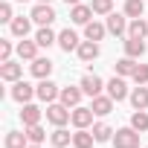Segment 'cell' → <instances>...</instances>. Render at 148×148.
<instances>
[{
	"mask_svg": "<svg viewBox=\"0 0 148 148\" xmlns=\"http://www.w3.org/2000/svg\"><path fill=\"white\" fill-rule=\"evenodd\" d=\"M9 29H12L15 38H26L29 29H32V18H15V21L9 23Z\"/></svg>",
	"mask_w": 148,
	"mask_h": 148,
	"instance_id": "7402d4cb",
	"label": "cell"
},
{
	"mask_svg": "<svg viewBox=\"0 0 148 148\" xmlns=\"http://www.w3.org/2000/svg\"><path fill=\"white\" fill-rule=\"evenodd\" d=\"M18 55H21V61H35L38 58V41H18Z\"/></svg>",
	"mask_w": 148,
	"mask_h": 148,
	"instance_id": "e0dca14e",
	"label": "cell"
},
{
	"mask_svg": "<svg viewBox=\"0 0 148 148\" xmlns=\"http://www.w3.org/2000/svg\"><path fill=\"white\" fill-rule=\"evenodd\" d=\"M93 116H96L93 108H82V105H79V108H73V119H70V122L76 125V128H90V125H93Z\"/></svg>",
	"mask_w": 148,
	"mask_h": 148,
	"instance_id": "8fae6325",
	"label": "cell"
},
{
	"mask_svg": "<svg viewBox=\"0 0 148 148\" xmlns=\"http://www.w3.org/2000/svg\"><path fill=\"white\" fill-rule=\"evenodd\" d=\"M93 136H96V142H110L113 139V128L105 125V122H96L93 125Z\"/></svg>",
	"mask_w": 148,
	"mask_h": 148,
	"instance_id": "f1b7e54d",
	"label": "cell"
},
{
	"mask_svg": "<svg viewBox=\"0 0 148 148\" xmlns=\"http://www.w3.org/2000/svg\"><path fill=\"white\" fill-rule=\"evenodd\" d=\"M93 142H96V136L87 128H79L76 134H73V145H76V148H93Z\"/></svg>",
	"mask_w": 148,
	"mask_h": 148,
	"instance_id": "44dd1931",
	"label": "cell"
},
{
	"mask_svg": "<svg viewBox=\"0 0 148 148\" xmlns=\"http://www.w3.org/2000/svg\"><path fill=\"white\" fill-rule=\"evenodd\" d=\"M142 12H145V3L142 0H125V15L134 21V18H142Z\"/></svg>",
	"mask_w": 148,
	"mask_h": 148,
	"instance_id": "f546056e",
	"label": "cell"
},
{
	"mask_svg": "<svg viewBox=\"0 0 148 148\" xmlns=\"http://www.w3.org/2000/svg\"><path fill=\"white\" fill-rule=\"evenodd\" d=\"M93 15H96V12H93V6H84V3H79V6H70V21H73V23H82V26H87Z\"/></svg>",
	"mask_w": 148,
	"mask_h": 148,
	"instance_id": "30bf717a",
	"label": "cell"
},
{
	"mask_svg": "<svg viewBox=\"0 0 148 148\" xmlns=\"http://www.w3.org/2000/svg\"><path fill=\"white\" fill-rule=\"evenodd\" d=\"M12 49H18V47H12V41H0V61H9Z\"/></svg>",
	"mask_w": 148,
	"mask_h": 148,
	"instance_id": "e575fe53",
	"label": "cell"
},
{
	"mask_svg": "<svg viewBox=\"0 0 148 148\" xmlns=\"http://www.w3.org/2000/svg\"><path fill=\"white\" fill-rule=\"evenodd\" d=\"M47 119H49L55 128H61V125H67V122L73 119V110H70L64 102H52V105L47 108Z\"/></svg>",
	"mask_w": 148,
	"mask_h": 148,
	"instance_id": "7a4b0ae2",
	"label": "cell"
},
{
	"mask_svg": "<svg viewBox=\"0 0 148 148\" xmlns=\"http://www.w3.org/2000/svg\"><path fill=\"white\" fill-rule=\"evenodd\" d=\"M131 128H136L139 134H145V131H148V113H145V110H134V116H131Z\"/></svg>",
	"mask_w": 148,
	"mask_h": 148,
	"instance_id": "4dcf8cb0",
	"label": "cell"
},
{
	"mask_svg": "<svg viewBox=\"0 0 148 148\" xmlns=\"http://www.w3.org/2000/svg\"><path fill=\"white\" fill-rule=\"evenodd\" d=\"M113 70H116V76H134V70H136V61L131 58V55H125V58H119L116 64H113Z\"/></svg>",
	"mask_w": 148,
	"mask_h": 148,
	"instance_id": "d4e9b609",
	"label": "cell"
},
{
	"mask_svg": "<svg viewBox=\"0 0 148 148\" xmlns=\"http://www.w3.org/2000/svg\"><path fill=\"white\" fill-rule=\"evenodd\" d=\"M105 26H108V32H110V35L122 38V35H128V15H116V12H110Z\"/></svg>",
	"mask_w": 148,
	"mask_h": 148,
	"instance_id": "52a82bcc",
	"label": "cell"
},
{
	"mask_svg": "<svg viewBox=\"0 0 148 148\" xmlns=\"http://www.w3.org/2000/svg\"><path fill=\"white\" fill-rule=\"evenodd\" d=\"M35 41H38V47H52V44H58V35H55L49 26H41V29L35 32Z\"/></svg>",
	"mask_w": 148,
	"mask_h": 148,
	"instance_id": "4316f807",
	"label": "cell"
},
{
	"mask_svg": "<svg viewBox=\"0 0 148 148\" xmlns=\"http://www.w3.org/2000/svg\"><path fill=\"white\" fill-rule=\"evenodd\" d=\"M3 145L6 148H29V136H26V131H9Z\"/></svg>",
	"mask_w": 148,
	"mask_h": 148,
	"instance_id": "ac0fdd59",
	"label": "cell"
},
{
	"mask_svg": "<svg viewBox=\"0 0 148 148\" xmlns=\"http://www.w3.org/2000/svg\"><path fill=\"white\" fill-rule=\"evenodd\" d=\"M38 3H52V0H38Z\"/></svg>",
	"mask_w": 148,
	"mask_h": 148,
	"instance_id": "f35d334b",
	"label": "cell"
},
{
	"mask_svg": "<svg viewBox=\"0 0 148 148\" xmlns=\"http://www.w3.org/2000/svg\"><path fill=\"white\" fill-rule=\"evenodd\" d=\"M90 6H93L96 15H110V12H113V0H93Z\"/></svg>",
	"mask_w": 148,
	"mask_h": 148,
	"instance_id": "d6a6232c",
	"label": "cell"
},
{
	"mask_svg": "<svg viewBox=\"0 0 148 148\" xmlns=\"http://www.w3.org/2000/svg\"><path fill=\"white\" fill-rule=\"evenodd\" d=\"M79 35L73 32V29H64V32H58V47L64 49V52H73V49H79Z\"/></svg>",
	"mask_w": 148,
	"mask_h": 148,
	"instance_id": "2e32d148",
	"label": "cell"
},
{
	"mask_svg": "<svg viewBox=\"0 0 148 148\" xmlns=\"http://www.w3.org/2000/svg\"><path fill=\"white\" fill-rule=\"evenodd\" d=\"M0 21L3 23H12L15 15H12V3H0Z\"/></svg>",
	"mask_w": 148,
	"mask_h": 148,
	"instance_id": "d590c367",
	"label": "cell"
},
{
	"mask_svg": "<svg viewBox=\"0 0 148 148\" xmlns=\"http://www.w3.org/2000/svg\"><path fill=\"white\" fill-rule=\"evenodd\" d=\"M76 52H79V58H82L84 64H90V61L99 58V44H96V41H82Z\"/></svg>",
	"mask_w": 148,
	"mask_h": 148,
	"instance_id": "5bb4252c",
	"label": "cell"
},
{
	"mask_svg": "<svg viewBox=\"0 0 148 148\" xmlns=\"http://www.w3.org/2000/svg\"><path fill=\"white\" fill-rule=\"evenodd\" d=\"M125 55H131V58L145 55V41L142 38H125Z\"/></svg>",
	"mask_w": 148,
	"mask_h": 148,
	"instance_id": "cb8c5ba5",
	"label": "cell"
},
{
	"mask_svg": "<svg viewBox=\"0 0 148 148\" xmlns=\"http://www.w3.org/2000/svg\"><path fill=\"white\" fill-rule=\"evenodd\" d=\"M18 3H26V0H18Z\"/></svg>",
	"mask_w": 148,
	"mask_h": 148,
	"instance_id": "ab89813d",
	"label": "cell"
},
{
	"mask_svg": "<svg viewBox=\"0 0 148 148\" xmlns=\"http://www.w3.org/2000/svg\"><path fill=\"white\" fill-rule=\"evenodd\" d=\"M105 32H108V26H105V23H96V21H90V23L84 26V38H87V41H102Z\"/></svg>",
	"mask_w": 148,
	"mask_h": 148,
	"instance_id": "484cf974",
	"label": "cell"
},
{
	"mask_svg": "<svg viewBox=\"0 0 148 148\" xmlns=\"http://www.w3.org/2000/svg\"><path fill=\"white\" fill-rule=\"evenodd\" d=\"M49 142H52L55 148H67V145L73 142V134H70V131H67V128L61 125V128H55V131L49 134Z\"/></svg>",
	"mask_w": 148,
	"mask_h": 148,
	"instance_id": "603a6c76",
	"label": "cell"
},
{
	"mask_svg": "<svg viewBox=\"0 0 148 148\" xmlns=\"http://www.w3.org/2000/svg\"><path fill=\"white\" fill-rule=\"evenodd\" d=\"M29 18H32L38 26H49V23L58 18V15H55V9H52L49 3H38V6L32 9V15H29Z\"/></svg>",
	"mask_w": 148,
	"mask_h": 148,
	"instance_id": "5b68a950",
	"label": "cell"
},
{
	"mask_svg": "<svg viewBox=\"0 0 148 148\" xmlns=\"http://www.w3.org/2000/svg\"><path fill=\"white\" fill-rule=\"evenodd\" d=\"M26 136H29V142L41 145V142L47 139V131H44V128H41V122H38V125H29V128H26Z\"/></svg>",
	"mask_w": 148,
	"mask_h": 148,
	"instance_id": "1f68e13d",
	"label": "cell"
},
{
	"mask_svg": "<svg viewBox=\"0 0 148 148\" xmlns=\"http://www.w3.org/2000/svg\"><path fill=\"white\" fill-rule=\"evenodd\" d=\"M64 3H67V6H79L82 0H64Z\"/></svg>",
	"mask_w": 148,
	"mask_h": 148,
	"instance_id": "8d00e7d4",
	"label": "cell"
},
{
	"mask_svg": "<svg viewBox=\"0 0 148 148\" xmlns=\"http://www.w3.org/2000/svg\"><path fill=\"white\" fill-rule=\"evenodd\" d=\"M32 96H35V87H32L29 82H23V79H21V82H15V84H12V99H15V102L26 105Z\"/></svg>",
	"mask_w": 148,
	"mask_h": 148,
	"instance_id": "9c48e42d",
	"label": "cell"
},
{
	"mask_svg": "<svg viewBox=\"0 0 148 148\" xmlns=\"http://www.w3.org/2000/svg\"><path fill=\"white\" fill-rule=\"evenodd\" d=\"M108 96H110L113 102H122V99L131 96V93H128V82H125V76H113V79L108 82Z\"/></svg>",
	"mask_w": 148,
	"mask_h": 148,
	"instance_id": "8992f818",
	"label": "cell"
},
{
	"mask_svg": "<svg viewBox=\"0 0 148 148\" xmlns=\"http://www.w3.org/2000/svg\"><path fill=\"white\" fill-rule=\"evenodd\" d=\"M136 84H148V64H136V70H134V76H131Z\"/></svg>",
	"mask_w": 148,
	"mask_h": 148,
	"instance_id": "836d02e7",
	"label": "cell"
},
{
	"mask_svg": "<svg viewBox=\"0 0 148 148\" xmlns=\"http://www.w3.org/2000/svg\"><path fill=\"white\" fill-rule=\"evenodd\" d=\"M21 76H23V64H18V61H0V79L3 82H21Z\"/></svg>",
	"mask_w": 148,
	"mask_h": 148,
	"instance_id": "277c9868",
	"label": "cell"
},
{
	"mask_svg": "<svg viewBox=\"0 0 148 148\" xmlns=\"http://www.w3.org/2000/svg\"><path fill=\"white\" fill-rule=\"evenodd\" d=\"M105 87H108V84L96 76V73H87V76L82 79V90H84V96H99Z\"/></svg>",
	"mask_w": 148,
	"mask_h": 148,
	"instance_id": "ba28073f",
	"label": "cell"
},
{
	"mask_svg": "<svg viewBox=\"0 0 148 148\" xmlns=\"http://www.w3.org/2000/svg\"><path fill=\"white\" fill-rule=\"evenodd\" d=\"M35 96H38L41 102L52 105V102L61 96V90H58V84H55V82H49V79H41V84L35 87Z\"/></svg>",
	"mask_w": 148,
	"mask_h": 148,
	"instance_id": "3957f363",
	"label": "cell"
},
{
	"mask_svg": "<svg viewBox=\"0 0 148 148\" xmlns=\"http://www.w3.org/2000/svg\"><path fill=\"white\" fill-rule=\"evenodd\" d=\"M113 148H139V131L136 128H119L113 131Z\"/></svg>",
	"mask_w": 148,
	"mask_h": 148,
	"instance_id": "6da1fadb",
	"label": "cell"
},
{
	"mask_svg": "<svg viewBox=\"0 0 148 148\" xmlns=\"http://www.w3.org/2000/svg\"><path fill=\"white\" fill-rule=\"evenodd\" d=\"M29 70H32V76H35V79H49V73H52V61H49V58H35V61L29 64Z\"/></svg>",
	"mask_w": 148,
	"mask_h": 148,
	"instance_id": "d6986e66",
	"label": "cell"
},
{
	"mask_svg": "<svg viewBox=\"0 0 148 148\" xmlns=\"http://www.w3.org/2000/svg\"><path fill=\"white\" fill-rule=\"evenodd\" d=\"M90 108H93V113H96V116H108V113L113 110V99L99 93V96H93V105H90Z\"/></svg>",
	"mask_w": 148,
	"mask_h": 148,
	"instance_id": "ffe728a7",
	"label": "cell"
},
{
	"mask_svg": "<svg viewBox=\"0 0 148 148\" xmlns=\"http://www.w3.org/2000/svg\"><path fill=\"white\" fill-rule=\"evenodd\" d=\"M82 96H84L82 84H79V87H61V96H58V102H64L67 108H79Z\"/></svg>",
	"mask_w": 148,
	"mask_h": 148,
	"instance_id": "7c38bea8",
	"label": "cell"
},
{
	"mask_svg": "<svg viewBox=\"0 0 148 148\" xmlns=\"http://www.w3.org/2000/svg\"><path fill=\"white\" fill-rule=\"evenodd\" d=\"M29 148H41V145H35V142H29Z\"/></svg>",
	"mask_w": 148,
	"mask_h": 148,
	"instance_id": "74e56055",
	"label": "cell"
},
{
	"mask_svg": "<svg viewBox=\"0 0 148 148\" xmlns=\"http://www.w3.org/2000/svg\"><path fill=\"white\" fill-rule=\"evenodd\" d=\"M41 108L38 105H32V102H26L23 105V110H21V122H23V128H29V125H38L41 122Z\"/></svg>",
	"mask_w": 148,
	"mask_h": 148,
	"instance_id": "4fadbf2b",
	"label": "cell"
},
{
	"mask_svg": "<svg viewBox=\"0 0 148 148\" xmlns=\"http://www.w3.org/2000/svg\"><path fill=\"white\" fill-rule=\"evenodd\" d=\"M145 35H148V23L142 18H134L128 23V38H145Z\"/></svg>",
	"mask_w": 148,
	"mask_h": 148,
	"instance_id": "83f0119b",
	"label": "cell"
},
{
	"mask_svg": "<svg viewBox=\"0 0 148 148\" xmlns=\"http://www.w3.org/2000/svg\"><path fill=\"white\" fill-rule=\"evenodd\" d=\"M128 99H131L134 110H145V108H148V87H145V84H136Z\"/></svg>",
	"mask_w": 148,
	"mask_h": 148,
	"instance_id": "9a60e30c",
	"label": "cell"
}]
</instances>
